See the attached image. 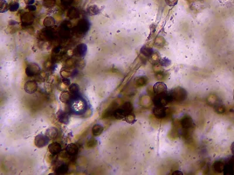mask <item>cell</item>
<instances>
[{
	"instance_id": "cell-13",
	"label": "cell",
	"mask_w": 234,
	"mask_h": 175,
	"mask_svg": "<svg viewBox=\"0 0 234 175\" xmlns=\"http://www.w3.org/2000/svg\"><path fill=\"white\" fill-rule=\"evenodd\" d=\"M48 150L52 155H58L62 151V146L58 142H53L49 145Z\"/></svg>"
},
{
	"instance_id": "cell-41",
	"label": "cell",
	"mask_w": 234,
	"mask_h": 175,
	"mask_svg": "<svg viewBox=\"0 0 234 175\" xmlns=\"http://www.w3.org/2000/svg\"><path fill=\"white\" fill-rule=\"evenodd\" d=\"M66 64V65H67V67H72V66L75 64V61H74L73 59H72V58H70V59L67 60Z\"/></svg>"
},
{
	"instance_id": "cell-36",
	"label": "cell",
	"mask_w": 234,
	"mask_h": 175,
	"mask_svg": "<svg viewBox=\"0 0 234 175\" xmlns=\"http://www.w3.org/2000/svg\"><path fill=\"white\" fill-rule=\"evenodd\" d=\"M56 4V0H43V5L46 8H52Z\"/></svg>"
},
{
	"instance_id": "cell-43",
	"label": "cell",
	"mask_w": 234,
	"mask_h": 175,
	"mask_svg": "<svg viewBox=\"0 0 234 175\" xmlns=\"http://www.w3.org/2000/svg\"><path fill=\"white\" fill-rule=\"evenodd\" d=\"M60 1L64 6H70L73 2L74 0H60Z\"/></svg>"
},
{
	"instance_id": "cell-14",
	"label": "cell",
	"mask_w": 234,
	"mask_h": 175,
	"mask_svg": "<svg viewBox=\"0 0 234 175\" xmlns=\"http://www.w3.org/2000/svg\"><path fill=\"white\" fill-rule=\"evenodd\" d=\"M24 88L25 91L28 93L32 94L37 90V84L36 82L33 81H29L26 82Z\"/></svg>"
},
{
	"instance_id": "cell-38",
	"label": "cell",
	"mask_w": 234,
	"mask_h": 175,
	"mask_svg": "<svg viewBox=\"0 0 234 175\" xmlns=\"http://www.w3.org/2000/svg\"><path fill=\"white\" fill-rule=\"evenodd\" d=\"M177 128H176L175 127L173 126V128L171 130V131H170V134H169L170 135L169 137H170V138H171V139H175V138H177L178 137L179 132H178Z\"/></svg>"
},
{
	"instance_id": "cell-3",
	"label": "cell",
	"mask_w": 234,
	"mask_h": 175,
	"mask_svg": "<svg viewBox=\"0 0 234 175\" xmlns=\"http://www.w3.org/2000/svg\"><path fill=\"white\" fill-rule=\"evenodd\" d=\"M75 28L76 33L77 36H84L90 29V22L85 19H82L78 22Z\"/></svg>"
},
{
	"instance_id": "cell-28",
	"label": "cell",
	"mask_w": 234,
	"mask_h": 175,
	"mask_svg": "<svg viewBox=\"0 0 234 175\" xmlns=\"http://www.w3.org/2000/svg\"><path fill=\"white\" fill-rule=\"evenodd\" d=\"M141 104L145 107H149L152 104L151 98L148 96H143L141 99Z\"/></svg>"
},
{
	"instance_id": "cell-10",
	"label": "cell",
	"mask_w": 234,
	"mask_h": 175,
	"mask_svg": "<svg viewBox=\"0 0 234 175\" xmlns=\"http://www.w3.org/2000/svg\"><path fill=\"white\" fill-rule=\"evenodd\" d=\"M180 125L184 129H191L194 126L193 120L190 116H184L180 120Z\"/></svg>"
},
{
	"instance_id": "cell-1",
	"label": "cell",
	"mask_w": 234,
	"mask_h": 175,
	"mask_svg": "<svg viewBox=\"0 0 234 175\" xmlns=\"http://www.w3.org/2000/svg\"><path fill=\"white\" fill-rule=\"evenodd\" d=\"M169 93L171 102L175 101L176 102H182L185 101L187 98L186 90L180 86L176 87Z\"/></svg>"
},
{
	"instance_id": "cell-11",
	"label": "cell",
	"mask_w": 234,
	"mask_h": 175,
	"mask_svg": "<svg viewBox=\"0 0 234 175\" xmlns=\"http://www.w3.org/2000/svg\"><path fill=\"white\" fill-rule=\"evenodd\" d=\"M153 88H154L155 95L164 94L167 92V86L161 81L156 82Z\"/></svg>"
},
{
	"instance_id": "cell-42",
	"label": "cell",
	"mask_w": 234,
	"mask_h": 175,
	"mask_svg": "<svg viewBox=\"0 0 234 175\" xmlns=\"http://www.w3.org/2000/svg\"><path fill=\"white\" fill-rule=\"evenodd\" d=\"M167 4L169 6H175L177 3V0H165Z\"/></svg>"
},
{
	"instance_id": "cell-22",
	"label": "cell",
	"mask_w": 234,
	"mask_h": 175,
	"mask_svg": "<svg viewBox=\"0 0 234 175\" xmlns=\"http://www.w3.org/2000/svg\"><path fill=\"white\" fill-rule=\"evenodd\" d=\"M69 91L73 97L80 96V87L77 84H72L70 85Z\"/></svg>"
},
{
	"instance_id": "cell-18",
	"label": "cell",
	"mask_w": 234,
	"mask_h": 175,
	"mask_svg": "<svg viewBox=\"0 0 234 175\" xmlns=\"http://www.w3.org/2000/svg\"><path fill=\"white\" fill-rule=\"evenodd\" d=\"M66 151L71 156H76L79 152V148L75 144L71 143L69 144L66 147Z\"/></svg>"
},
{
	"instance_id": "cell-44",
	"label": "cell",
	"mask_w": 234,
	"mask_h": 175,
	"mask_svg": "<svg viewBox=\"0 0 234 175\" xmlns=\"http://www.w3.org/2000/svg\"><path fill=\"white\" fill-rule=\"evenodd\" d=\"M27 10L30 12H33V11H35L37 10V6L34 5H28L26 7Z\"/></svg>"
},
{
	"instance_id": "cell-6",
	"label": "cell",
	"mask_w": 234,
	"mask_h": 175,
	"mask_svg": "<svg viewBox=\"0 0 234 175\" xmlns=\"http://www.w3.org/2000/svg\"><path fill=\"white\" fill-rule=\"evenodd\" d=\"M41 72V68L38 64L31 63L27 66L25 70V73L28 77H33L34 75L39 74Z\"/></svg>"
},
{
	"instance_id": "cell-19",
	"label": "cell",
	"mask_w": 234,
	"mask_h": 175,
	"mask_svg": "<svg viewBox=\"0 0 234 175\" xmlns=\"http://www.w3.org/2000/svg\"><path fill=\"white\" fill-rule=\"evenodd\" d=\"M72 98H73V96L70 93L69 91L64 90L60 95V100L64 103H70L72 101Z\"/></svg>"
},
{
	"instance_id": "cell-47",
	"label": "cell",
	"mask_w": 234,
	"mask_h": 175,
	"mask_svg": "<svg viewBox=\"0 0 234 175\" xmlns=\"http://www.w3.org/2000/svg\"><path fill=\"white\" fill-rule=\"evenodd\" d=\"M173 175H183V173H182V172H180V171H179V170H176V171H175V172H173Z\"/></svg>"
},
{
	"instance_id": "cell-29",
	"label": "cell",
	"mask_w": 234,
	"mask_h": 175,
	"mask_svg": "<svg viewBox=\"0 0 234 175\" xmlns=\"http://www.w3.org/2000/svg\"><path fill=\"white\" fill-rule=\"evenodd\" d=\"M141 53L142 54H143L145 57L149 58L154 53V51L152 48L147 46H144L141 49Z\"/></svg>"
},
{
	"instance_id": "cell-45",
	"label": "cell",
	"mask_w": 234,
	"mask_h": 175,
	"mask_svg": "<svg viewBox=\"0 0 234 175\" xmlns=\"http://www.w3.org/2000/svg\"><path fill=\"white\" fill-rule=\"evenodd\" d=\"M62 82L63 83V84L66 85V86H69L70 85V81L69 78H64L63 80H62Z\"/></svg>"
},
{
	"instance_id": "cell-15",
	"label": "cell",
	"mask_w": 234,
	"mask_h": 175,
	"mask_svg": "<svg viewBox=\"0 0 234 175\" xmlns=\"http://www.w3.org/2000/svg\"><path fill=\"white\" fill-rule=\"evenodd\" d=\"M225 164H226V160H224L223 159L218 160L215 161L213 165L214 169L218 173H221L223 172Z\"/></svg>"
},
{
	"instance_id": "cell-16",
	"label": "cell",
	"mask_w": 234,
	"mask_h": 175,
	"mask_svg": "<svg viewBox=\"0 0 234 175\" xmlns=\"http://www.w3.org/2000/svg\"><path fill=\"white\" fill-rule=\"evenodd\" d=\"M112 115L116 119L122 120L123 119H125V117L127 115V114L122 108V107L120 106L114 111Z\"/></svg>"
},
{
	"instance_id": "cell-23",
	"label": "cell",
	"mask_w": 234,
	"mask_h": 175,
	"mask_svg": "<svg viewBox=\"0 0 234 175\" xmlns=\"http://www.w3.org/2000/svg\"><path fill=\"white\" fill-rule=\"evenodd\" d=\"M100 12L99 7L96 5L89 6L87 9V14L90 16H94L98 15Z\"/></svg>"
},
{
	"instance_id": "cell-26",
	"label": "cell",
	"mask_w": 234,
	"mask_h": 175,
	"mask_svg": "<svg viewBox=\"0 0 234 175\" xmlns=\"http://www.w3.org/2000/svg\"><path fill=\"white\" fill-rule=\"evenodd\" d=\"M56 23V21L54 18L52 16H48L45 18L43 21L44 26L47 28H51L54 26Z\"/></svg>"
},
{
	"instance_id": "cell-4",
	"label": "cell",
	"mask_w": 234,
	"mask_h": 175,
	"mask_svg": "<svg viewBox=\"0 0 234 175\" xmlns=\"http://www.w3.org/2000/svg\"><path fill=\"white\" fill-rule=\"evenodd\" d=\"M79 96L73 97L75 98L72 102V109L76 113H80L84 110L85 103L84 101L79 98Z\"/></svg>"
},
{
	"instance_id": "cell-31",
	"label": "cell",
	"mask_w": 234,
	"mask_h": 175,
	"mask_svg": "<svg viewBox=\"0 0 234 175\" xmlns=\"http://www.w3.org/2000/svg\"><path fill=\"white\" fill-rule=\"evenodd\" d=\"M122 107L123 109L125 111V112L127 113V114L128 115L130 113H132L133 111V107L132 104L129 102H125L124 104H123L122 106H121Z\"/></svg>"
},
{
	"instance_id": "cell-12",
	"label": "cell",
	"mask_w": 234,
	"mask_h": 175,
	"mask_svg": "<svg viewBox=\"0 0 234 175\" xmlns=\"http://www.w3.org/2000/svg\"><path fill=\"white\" fill-rule=\"evenodd\" d=\"M56 118L58 122L64 124H66L69 122L70 118L68 113L62 110H60L57 112Z\"/></svg>"
},
{
	"instance_id": "cell-25",
	"label": "cell",
	"mask_w": 234,
	"mask_h": 175,
	"mask_svg": "<svg viewBox=\"0 0 234 175\" xmlns=\"http://www.w3.org/2000/svg\"><path fill=\"white\" fill-rule=\"evenodd\" d=\"M219 102L217 96L215 94H210L208 96L207 103L209 106H214Z\"/></svg>"
},
{
	"instance_id": "cell-33",
	"label": "cell",
	"mask_w": 234,
	"mask_h": 175,
	"mask_svg": "<svg viewBox=\"0 0 234 175\" xmlns=\"http://www.w3.org/2000/svg\"><path fill=\"white\" fill-rule=\"evenodd\" d=\"M9 10V5L5 0H0V12L4 13Z\"/></svg>"
},
{
	"instance_id": "cell-32",
	"label": "cell",
	"mask_w": 234,
	"mask_h": 175,
	"mask_svg": "<svg viewBox=\"0 0 234 175\" xmlns=\"http://www.w3.org/2000/svg\"><path fill=\"white\" fill-rule=\"evenodd\" d=\"M214 111H215L217 113L223 114L225 111V107L221 103L218 102L217 105L214 106Z\"/></svg>"
},
{
	"instance_id": "cell-21",
	"label": "cell",
	"mask_w": 234,
	"mask_h": 175,
	"mask_svg": "<svg viewBox=\"0 0 234 175\" xmlns=\"http://www.w3.org/2000/svg\"><path fill=\"white\" fill-rule=\"evenodd\" d=\"M148 81L149 80L146 76H140L135 80V84L136 87H142L146 85Z\"/></svg>"
},
{
	"instance_id": "cell-46",
	"label": "cell",
	"mask_w": 234,
	"mask_h": 175,
	"mask_svg": "<svg viewBox=\"0 0 234 175\" xmlns=\"http://www.w3.org/2000/svg\"><path fill=\"white\" fill-rule=\"evenodd\" d=\"M24 1L27 6L32 5L35 3V0H24Z\"/></svg>"
},
{
	"instance_id": "cell-7",
	"label": "cell",
	"mask_w": 234,
	"mask_h": 175,
	"mask_svg": "<svg viewBox=\"0 0 234 175\" xmlns=\"http://www.w3.org/2000/svg\"><path fill=\"white\" fill-rule=\"evenodd\" d=\"M169 112V109L165 107L156 106L153 110L154 116L158 119H162L167 116Z\"/></svg>"
},
{
	"instance_id": "cell-9",
	"label": "cell",
	"mask_w": 234,
	"mask_h": 175,
	"mask_svg": "<svg viewBox=\"0 0 234 175\" xmlns=\"http://www.w3.org/2000/svg\"><path fill=\"white\" fill-rule=\"evenodd\" d=\"M87 46L85 44L81 43L76 46L74 50L73 53L76 56L78 57H84L87 54Z\"/></svg>"
},
{
	"instance_id": "cell-8",
	"label": "cell",
	"mask_w": 234,
	"mask_h": 175,
	"mask_svg": "<svg viewBox=\"0 0 234 175\" xmlns=\"http://www.w3.org/2000/svg\"><path fill=\"white\" fill-rule=\"evenodd\" d=\"M35 16L31 12H25L21 14V20L24 26H30L34 22Z\"/></svg>"
},
{
	"instance_id": "cell-20",
	"label": "cell",
	"mask_w": 234,
	"mask_h": 175,
	"mask_svg": "<svg viewBox=\"0 0 234 175\" xmlns=\"http://www.w3.org/2000/svg\"><path fill=\"white\" fill-rule=\"evenodd\" d=\"M67 16L70 19H77L80 17V11L75 7L71 8L67 12Z\"/></svg>"
},
{
	"instance_id": "cell-40",
	"label": "cell",
	"mask_w": 234,
	"mask_h": 175,
	"mask_svg": "<svg viewBox=\"0 0 234 175\" xmlns=\"http://www.w3.org/2000/svg\"><path fill=\"white\" fill-rule=\"evenodd\" d=\"M20 7V4L17 2H13L9 5V10L11 12H15L18 11Z\"/></svg>"
},
{
	"instance_id": "cell-35",
	"label": "cell",
	"mask_w": 234,
	"mask_h": 175,
	"mask_svg": "<svg viewBox=\"0 0 234 175\" xmlns=\"http://www.w3.org/2000/svg\"><path fill=\"white\" fill-rule=\"evenodd\" d=\"M125 120L128 123H130V124H133L134 123L136 122V116L135 115L132 113H130L128 114L125 117Z\"/></svg>"
},
{
	"instance_id": "cell-48",
	"label": "cell",
	"mask_w": 234,
	"mask_h": 175,
	"mask_svg": "<svg viewBox=\"0 0 234 175\" xmlns=\"http://www.w3.org/2000/svg\"><path fill=\"white\" fill-rule=\"evenodd\" d=\"M231 150L232 151V153L234 154V142L232 143V144H231Z\"/></svg>"
},
{
	"instance_id": "cell-39",
	"label": "cell",
	"mask_w": 234,
	"mask_h": 175,
	"mask_svg": "<svg viewBox=\"0 0 234 175\" xmlns=\"http://www.w3.org/2000/svg\"><path fill=\"white\" fill-rule=\"evenodd\" d=\"M159 64L161 66L167 67L170 66V65L171 64V61L169 59L165 57V58H163L162 59H160Z\"/></svg>"
},
{
	"instance_id": "cell-2",
	"label": "cell",
	"mask_w": 234,
	"mask_h": 175,
	"mask_svg": "<svg viewBox=\"0 0 234 175\" xmlns=\"http://www.w3.org/2000/svg\"><path fill=\"white\" fill-rule=\"evenodd\" d=\"M153 102L154 105L159 107H165L169 103L171 102L169 93L166 92L164 94L155 95Z\"/></svg>"
},
{
	"instance_id": "cell-24",
	"label": "cell",
	"mask_w": 234,
	"mask_h": 175,
	"mask_svg": "<svg viewBox=\"0 0 234 175\" xmlns=\"http://www.w3.org/2000/svg\"><path fill=\"white\" fill-rule=\"evenodd\" d=\"M68 171V166L67 165L63 163V164H61L58 165L56 170H55V172L56 174H58V175H63V174H65Z\"/></svg>"
},
{
	"instance_id": "cell-34",
	"label": "cell",
	"mask_w": 234,
	"mask_h": 175,
	"mask_svg": "<svg viewBox=\"0 0 234 175\" xmlns=\"http://www.w3.org/2000/svg\"><path fill=\"white\" fill-rule=\"evenodd\" d=\"M168 76L169 75L167 74L166 72H165L164 71H162L157 73L156 74L155 77L157 80L162 81L166 80L168 77Z\"/></svg>"
},
{
	"instance_id": "cell-5",
	"label": "cell",
	"mask_w": 234,
	"mask_h": 175,
	"mask_svg": "<svg viewBox=\"0 0 234 175\" xmlns=\"http://www.w3.org/2000/svg\"><path fill=\"white\" fill-rule=\"evenodd\" d=\"M50 139L46 135L38 134L35 138V145L37 148H43L48 144Z\"/></svg>"
},
{
	"instance_id": "cell-17",
	"label": "cell",
	"mask_w": 234,
	"mask_h": 175,
	"mask_svg": "<svg viewBox=\"0 0 234 175\" xmlns=\"http://www.w3.org/2000/svg\"><path fill=\"white\" fill-rule=\"evenodd\" d=\"M58 134V129L57 128L52 127L49 128L45 132V135L50 140H54L57 138Z\"/></svg>"
},
{
	"instance_id": "cell-37",
	"label": "cell",
	"mask_w": 234,
	"mask_h": 175,
	"mask_svg": "<svg viewBox=\"0 0 234 175\" xmlns=\"http://www.w3.org/2000/svg\"><path fill=\"white\" fill-rule=\"evenodd\" d=\"M97 145V140L94 138H91L87 143V147L89 148H94Z\"/></svg>"
},
{
	"instance_id": "cell-30",
	"label": "cell",
	"mask_w": 234,
	"mask_h": 175,
	"mask_svg": "<svg viewBox=\"0 0 234 175\" xmlns=\"http://www.w3.org/2000/svg\"><path fill=\"white\" fill-rule=\"evenodd\" d=\"M150 61L154 65L158 64L160 62V56L158 52H154L151 55V56L149 57Z\"/></svg>"
},
{
	"instance_id": "cell-27",
	"label": "cell",
	"mask_w": 234,
	"mask_h": 175,
	"mask_svg": "<svg viewBox=\"0 0 234 175\" xmlns=\"http://www.w3.org/2000/svg\"><path fill=\"white\" fill-rule=\"evenodd\" d=\"M104 128L100 124H96L92 128V134L94 136H99L103 132Z\"/></svg>"
}]
</instances>
